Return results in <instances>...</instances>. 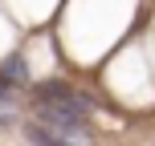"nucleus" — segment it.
<instances>
[{"label": "nucleus", "mask_w": 155, "mask_h": 146, "mask_svg": "<svg viewBox=\"0 0 155 146\" xmlns=\"http://www.w3.org/2000/svg\"><path fill=\"white\" fill-rule=\"evenodd\" d=\"M25 142H29V146H65V142H57V138H53V134H49L41 122H33L29 130H25Z\"/></svg>", "instance_id": "7ed1b4c3"}, {"label": "nucleus", "mask_w": 155, "mask_h": 146, "mask_svg": "<svg viewBox=\"0 0 155 146\" xmlns=\"http://www.w3.org/2000/svg\"><path fill=\"white\" fill-rule=\"evenodd\" d=\"M0 81H4V85H25V81H29V65H25V57H8V61L0 65Z\"/></svg>", "instance_id": "f03ea898"}, {"label": "nucleus", "mask_w": 155, "mask_h": 146, "mask_svg": "<svg viewBox=\"0 0 155 146\" xmlns=\"http://www.w3.org/2000/svg\"><path fill=\"white\" fill-rule=\"evenodd\" d=\"M37 101H45V106H57V110H65L70 118H86V114L94 110V101L86 98V93L70 89V85H61V81H45V85H37Z\"/></svg>", "instance_id": "f257e3e1"}]
</instances>
